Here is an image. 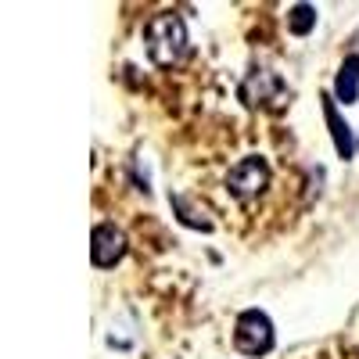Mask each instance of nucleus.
Here are the masks:
<instances>
[{
  "label": "nucleus",
  "instance_id": "f257e3e1",
  "mask_svg": "<svg viewBox=\"0 0 359 359\" xmlns=\"http://www.w3.org/2000/svg\"><path fill=\"white\" fill-rule=\"evenodd\" d=\"M144 47H147V57L162 69H176L180 62L187 57L191 50V40H187V25L176 11H162L147 22L144 29Z\"/></svg>",
  "mask_w": 359,
  "mask_h": 359
},
{
  "label": "nucleus",
  "instance_id": "f03ea898",
  "mask_svg": "<svg viewBox=\"0 0 359 359\" xmlns=\"http://www.w3.org/2000/svg\"><path fill=\"white\" fill-rule=\"evenodd\" d=\"M233 348L245 355H266L273 348V323L259 309H245L233 323Z\"/></svg>",
  "mask_w": 359,
  "mask_h": 359
},
{
  "label": "nucleus",
  "instance_id": "7ed1b4c3",
  "mask_svg": "<svg viewBox=\"0 0 359 359\" xmlns=\"http://www.w3.org/2000/svg\"><path fill=\"white\" fill-rule=\"evenodd\" d=\"M287 83L273 69H252L241 83V101L252 108H280L287 101Z\"/></svg>",
  "mask_w": 359,
  "mask_h": 359
},
{
  "label": "nucleus",
  "instance_id": "20e7f679",
  "mask_svg": "<svg viewBox=\"0 0 359 359\" xmlns=\"http://www.w3.org/2000/svg\"><path fill=\"white\" fill-rule=\"evenodd\" d=\"M266 187H269V165H266V158H259V155L241 158V162L226 172V191H230L237 201H252V198H259Z\"/></svg>",
  "mask_w": 359,
  "mask_h": 359
},
{
  "label": "nucleus",
  "instance_id": "39448f33",
  "mask_svg": "<svg viewBox=\"0 0 359 359\" xmlns=\"http://www.w3.org/2000/svg\"><path fill=\"white\" fill-rule=\"evenodd\" d=\"M123 255H126V233L115 223H97L94 233H90V262L97 269H108Z\"/></svg>",
  "mask_w": 359,
  "mask_h": 359
},
{
  "label": "nucleus",
  "instance_id": "423d86ee",
  "mask_svg": "<svg viewBox=\"0 0 359 359\" xmlns=\"http://www.w3.org/2000/svg\"><path fill=\"white\" fill-rule=\"evenodd\" d=\"M320 104H323V118H327V126H331L334 151H338V158H341V162H348V158H352V151H355V140H352L348 123H345L341 111H338V101H334L331 94H323V97H320Z\"/></svg>",
  "mask_w": 359,
  "mask_h": 359
},
{
  "label": "nucleus",
  "instance_id": "0eeeda50",
  "mask_svg": "<svg viewBox=\"0 0 359 359\" xmlns=\"http://www.w3.org/2000/svg\"><path fill=\"white\" fill-rule=\"evenodd\" d=\"M334 101L355 104L359 101V54H348L334 76Z\"/></svg>",
  "mask_w": 359,
  "mask_h": 359
},
{
  "label": "nucleus",
  "instance_id": "6e6552de",
  "mask_svg": "<svg viewBox=\"0 0 359 359\" xmlns=\"http://www.w3.org/2000/svg\"><path fill=\"white\" fill-rule=\"evenodd\" d=\"M287 29L294 36H309L313 29H316V8L313 4H294L287 11Z\"/></svg>",
  "mask_w": 359,
  "mask_h": 359
}]
</instances>
